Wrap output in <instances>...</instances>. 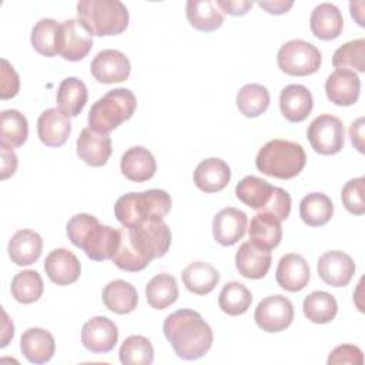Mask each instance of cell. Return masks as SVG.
<instances>
[{
    "instance_id": "1",
    "label": "cell",
    "mask_w": 365,
    "mask_h": 365,
    "mask_svg": "<svg viewBox=\"0 0 365 365\" xmlns=\"http://www.w3.org/2000/svg\"><path fill=\"white\" fill-rule=\"evenodd\" d=\"M163 332L177 356L185 361L202 358L214 341L211 327L192 309H178L170 314L164 319Z\"/></svg>"
},
{
    "instance_id": "2",
    "label": "cell",
    "mask_w": 365,
    "mask_h": 365,
    "mask_svg": "<svg viewBox=\"0 0 365 365\" xmlns=\"http://www.w3.org/2000/svg\"><path fill=\"white\" fill-rule=\"evenodd\" d=\"M67 237L93 261L111 259L120 245V230L103 225L94 215L77 214L67 222Z\"/></svg>"
},
{
    "instance_id": "3",
    "label": "cell",
    "mask_w": 365,
    "mask_h": 365,
    "mask_svg": "<svg viewBox=\"0 0 365 365\" xmlns=\"http://www.w3.org/2000/svg\"><path fill=\"white\" fill-rule=\"evenodd\" d=\"M171 210V197L165 190L151 188L121 195L114 205V215L123 227H134L150 220H163Z\"/></svg>"
},
{
    "instance_id": "4",
    "label": "cell",
    "mask_w": 365,
    "mask_h": 365,
    "mask_svg": "<svg viewBox=\"0 0 365 365\" xmlns=\"http://www.w3.org/2000/svg\"><path fill=\"white\" fill-rule=\"evenodd\" d=\"M305 163L307 154L302 145L282 138H275L264 144L255 157L258 171L279 180L297 177L305 167Z\"/></svg>"
},
{
    "instance_id": "5",
    "label": "cell",
    "mask_w": 365,
    "mask_h": 365,
    "mask_svg": "<svg viewBox=\"0 0 365 365\" xmlns=\"http://www.w3.org/2000/svg\"><path fill=\"white\" fill-rule=\"evenodd\" d=\"M77 14L91 36L98 37L123 33L130 20L127 7L118 0H80Z\"/></svg>"
},
{
    "instance_id": "6",
    "label": "cell",
    "mask_w": 365,
    "mask_h": 365,
    "mask_svg": "<svg viewBox=\"0 0 365 365\" xmlns=\"http://www.w3.org/2000/svg\"><path fill=\"white\" fill-rule=\"evenodd\" d=\"M137 100L128 88H114L100 97L88 111V125L100 134H108L121 123L130 120L135 111Z\"/></svg>"
},
{
    "instance_id": "7",
    "label": "cell",
    "mask_w": 365,
    "mask_h": 365,
    "mask_svg": "<svg viewBox=\"0 0 365 365\" xmlns=\"http://www.w3.org/2000/svg\"><path fill=\"white\" fill-rule=\"evenodd\" d=\"M124 228L133 247L148 262L164 257L170 250L171 230L163 220H150Z\"/></svg>"
},
{
    "instance_id": "8",
    "label": "cell",
    "mask_w": 365,
    "mask_h": 365,
    "mask_svg": "<svg viewBox=\"0 0 365 365\" xmlns=\"http://www.w3.org/2000/svg\"><path fill=\"white\" fill-rule=\"evenodd\" d=\"M277 63L281 71L289 76H311L317 73L322 63L321 51L305 40H289L277 53Z\"/></svg>"
},
{
    "instance_id": "9",
    "label": "cell",
    "mask_w": 365,
    "mask_h": 365,
    "mask_svg": "<svg viewBox=\"0 0 365 365\" xmlns=\"http://www.w3.org/2000/svg\"><path fill=\"white\" fill-rule=\"evenodd\" d=\"M307 137L315 153L322 155H334L344 147L345 128L338 117L322 114L311 121Z\"/></svg>"
},
{
    "instance_id": "10",
    "label": "cell",
    "mask_w": 365,
    "mask_h": 365,
    "mask_svg": "<svg viewBox=\"0 0 365 365\" xmlns=\"http://www.w3.org/2000/svg\"><path fill=\"white\" fill-rule=\"evenodd\" d=\"M254 319L265 332H281L292 324L294 305L284 295H269L257 305Z\"/></svg>"
},
{
    "instance_id": "11",
    "label": "cell",
    "mask_w": 365,
    "mask_h": 365,
    "mask_svg": "<svg viewBox=\"0 0 365 365\" xmlns=\"http://www.w3.org/2000/svg\"><path fill=\"white\" fill-rule=\"evenodd\" d=\"M90 70L98 83L113 84L128 78L131 64L124 53L114 48H106L96 54L90 64Z\"/></svg>"
},
{
    "instance_id": "12",
    "label": "cell",
    "mask_w": 365,
    "mask_h": 365,
    "mask_svg": "<svg viewBox=\"0 0 365 365\" xmlns=\"http://www.w3.org/2000/svg\"><path fill=\"white\" fill-rule=\"evenodd\" d=\"M93 47V36L78 19L61 23V40L58 54L68 61L83 60Z\"/></svg>"
},
{
    "instance_id": "13",
    "label": "cell",
    "mask_w": 365,
    "mask_h": 365,
    "mask_svg": "<svg viewBox=\"0 0 365 365\" xmlns=\"http://www.w3.org/2000/svg\"><path fill=\"white\" fill-rule=\"evenodd\" d=\"M319 278L329 287H345L355 274L354 259L338 250L327 251L318 258L317 264Z\"/></svg>"
},
{
    "instance_id": "14",
    "label": "cell",
    "mask_w": 365,
    "mask_h": 365,
    "mask_svg": "<svg viewBox=\"0 0 365 365\" xmlns=\"http://www.w3.org/2000/svg\"><path fill=\"white\" fill-rule=\"evenodd\" d=\"M118 339L117 325L107 317H94L81 328V342L94 354L110 352Z\"/></svg>"
},
{
    "instance_id": "15",
    "label": "cell",
    "mask_w": 365,
    "mask_h": 365,
    "mask_svg": "<svg viewBox=\"0 0 365 365\" xmlns=\"http://www.w3.org/2000/svg\"><path fill=\"white\" fill-rule=\"evenodd\" d=\"M247 222L248 218L244 211L234 207L222 208L212 220L214 240L222 247L237 244L247 231Z\"/></svg>"
},
{
    "instance_id": "16",
    "label": "cell",
    "mask_w": 365,
    "mask_h": 365,
    "mask_svg": "<svg viewBox=\"0 0 365 365\" xmlns=\"http://www.w3.org/2000/svg\"><path fill=\"white\" fill-rule=\"evenodd\" d=\"M361 80L352 70L339 68L331 73L325 81V93L331 103L341 107L352 106L358 101Z\"/></svg>"
},
{
    "instance_id": "17",
    "label": "cell",
    "mask_w": 365,
    "mask_h": 365,
    "mask_svg": "<svg viewBox=\"0 0 365 365\" xmlns=\"http://www.w3.org/2000/svg\"><path fill=\"white\" fill-rule=\"evenodd\" d=\"M309 278V265L302 255L289 252L281 257L277 267L275 279L282 289L289 292H298L308 285Z\"/></svg>"
},
{
    "instance_id": "18",
    "label": "cell",
    "mask_w": 365,
    "mask_h": 365,
    "mask_svg": "<svg viewBox=\"0 0 365 365\" xmlns=\"http://www.w3.org/2000/svg\"><path fill=\"white\" fill-rule=\"evenodd\" d=\"M44 271L51 282L57 285H70L78 279L81 265L71 251L56 248L46 257Z\"/></svg>"
},
{
    "instance_id": "19",
    "label": "cell",
    "mask_w": 365,
    "mask_h": 365,
    "mask_svg": "<svg viewBox=\"0 0 365 365\" xmlns=\"http://www.w3.org/2000/svg\"><path fill=\"white\" fill-rule=\"evenodd\" d=\"M71 133L70 117L58 108H47L37 120V135L47 147L63 145Z\"/></svg>"
},
{
    "instance_id": "20",
    "label": "cell",
    "mask_w": 365,
    "mask_h": 365,
    "mask_svg": "<svg viewBox=\"0 0 365 365\" xmlns=\"http://www.w3.org/2000/svg\"><path fill=\"white\" fill-rule=\"evenodd\" d=\"M314 100L311 91L302 84H288L279 94L281 114L289 123L304 121L312 111Z\"/></svg>"
},
{
    "instance_id": "21",
    "label": "cell",
    "mask_w": 365,
    "mask_h": 365,
    "mask_svg": "<svg viewBox=\"0 0 365 365\" xmlns=\"http://www.w3.org/2000/svg\"><path fill=\"white\" fill-rule=\"evenodd\" d=\"M77 155L91 167L104 165L111 155V138L90 127L83 128L77 138Z\"/></svg>"
},
{
    "instance_id": "22",
    "label": "cell",
    "mask_w": 365,
    "mask_h": 365,
    "mask_svg": "<svg viewBox=\"0 0 365 365\" xmlns=\"http://www.w3.org/2000/svg\"><path fill=\"white\" fill-rule=\"evenodd\" d=\"M194 184L204 192H218L224 190L231 180V168L221 158H205L202 160L194 174Z\"/></svg>"
},
{
    "instance_id": "23",
    "label": "cell",
    "mask_w": 365,
    "mask_h": 365,
    "mask_svg": "<svg viewBox=\"0 0 365 365\" xmlns=\"http://www.w3.org/2000/svg\"><path fill=\"white\" fill-rule=\"evenodd\" d=\"M271 251L258 248L252 242H242L235 254V267L238 272L248 279L264 278L271 267Z\"/></svg>"
},
{
    "instance_id": "24",
    "label": "cell",
    "mask_w": 365,
    "mask_h": 365,
    "mask_svg": "<svg viewBox=\"0 0 365 365\" xmlns=\"http://www.w3.org/2000/svg\"><path fill=\"white\" fill-rule=\"evenodd\" d=\"M123 175L134 182H144L154 177L157 171V163L151 151L141 145L128 148L120 161Z\"/></svg>"
},
{
    "instance_id": "25",
    "label": "cell",
    "mask_w": 365,
    "mask_h": 365,
    "mask_svg": "<svg viewBox=\"0 0 365 365\" xmlns=\"http://www.w3.org/2000/svg\"><path fill=\"white\" fill-rule=\"evenodd\" d=\"M20 349L31 364H46L56 352L54 336L44 328H29L20 339Z\"/></svg>"
},
{
    "instance_id": "26",
    "label": "cell",
    "mask_w": 365,
    "mask_h": 365,
    "mask_svg": "<svg viewBox=\"0 0 365 365\" xmlns=\"http://www.w3.org/2000/svg\"><path fill=\"white\" fill-rule=\"evenodd\" d=\"M309 27L317 38L325 41L334 40L342 33L344 19L335 4L321 3L311 13Z\"/></svg>"
},
{
    "instance_id": "27",
    "label": "cell",
    "mask_w": 365,
    "mask_h": 365,
    "mask_svg": "<svg viewBox=\"0 0 365 365\" xmlns=\"http://www.w3.org/2000/svg\"><path fill=\"white\" fill-rule=\"evenodd\" d=\"M43 251V240L33 230H19L9 241V257L20 267L34 264Z\"/></svg>"
},
{
    "instance_id": "28",
    "label": "cell",
    "mask_w": 365,
    "mask_h": 365,
    "mask_svg": "<svg viewBox=\"0 0 365 365\" xmlns=\"http://www.w3.org/2000/svg\"><path fill=\"white\" fill-rule=\"evenodd\" d=\"M248 234L250 242L258 248L271 251L277 248L282 240L281 221L268 212H258L251 220Z\"/></svg>"
},
{
    "instance_id": "29",
    "label": "cell",
    "mask_w": 365,
    "mask_h": 365,
    "mask_svg": "<svg viewBox=\"0 0 365 365\" xmlns=\"http://www.w3.org/2000/svg\"><path fill=\"white\" fill-rule=\"evenodd\" d=\"M185 14L188 23L204 33L214 31L224 23V14L212 0H188Z\"/></svg>"
},
{
    "instance_id": "30",
    "label": "cell",
    "mask_w": 365,
    "mask_h": 365,
    "mask_svg": "<svg viewBox=\"0 0 365 365\" xmlns=\"http://www.w3.org/2000/svg\"><path fill=\"white\" fill-rule=\"evenodd\" d=\"M101 298L107 309L120 315L134 311L138 302L137 289L124 279H114L108 282L101 292Z\"/></svg>"
},
{
    "instance_id": "31",
    "label": "cell",
    "mask_w": 365,
    "mask_h": 365,
    "mask_svg": "<svg viewBox=\"0 0 365 365\" xmlns=\"http://www.w3.org/2000/svg\"><path fill=\"white\" fill-rule=\"evenodd\" d=\"M29 137L27 118L17 110H4L0 114V148L21 147Z\"/></svg>"
},
{
    "instance_id": "32",
    "label": "cell",
    "mask_w": 365,
    "mask_h": 365,
    "mask_svg": "<svg viewBox=\"0 0 365 365\" xmlns=\"http://www.w3.org/2000/svg\"><path fill=\"white\" fill-rule=\"evenodd\" d=\"M181 277L185 288L195 295L210 294L220 281L218 271L204 261H195L187 265Z\"/></svg>"
},
{
    "instance_id": "33",
    "label": "cell",
    "mask_w": 365,
    "mask_h": 365,
    "mask_svg": "<svg viewBox=\"0 0 365 365\" xmlns=\"http://www.w3.org/2000/svg\"><path fill=\"white\" fill-rule=\"evenodd\" d=\"M88 98L86 84L77 77L64 78L57 88V106L68 117L78 115Z\"/></svg>"
},
{
    "instance_id": "34",
    "label": "cell",
    "mask_w": 365,
    "mask_h": 365,
    "mask_svg": "<svg viewBox=\"0 0 365 365\" xmlns=\"http://www.w3.org/2000/svg\"><path fill=\"white\" fill-rule=\"evenodd\" d=\"M274 188V185L259 177L247 175L237 184L235 195L250 208L261 211L269 202Z\"/></svg>"
},
{
    "instance_id": "35",
    "label": "cell",
    "mask_w": 365,
    "mask_h": 365,
    "mask_svg": "<svg viewBox=\"0 0 365 365\" xmlns=\"http://www.w3.org/2000/svg\"><path fill=\"white\" fill-rule=\"evenodd\" d=\"M61 40V23L53 19H41L38 20L30 36V41L33 48L46 57H53L58 54Z\"/></svg>"
},
{
    "instance_id": "36",
    "label": "cell",
    "mask_w": 365,
    "mask_h": 365,
    "mask_svg": "<svg viewBox=\"0 0 365 365\" xmlns=\"http://www.w3.org/2000/svg\"><path fill=\"white\" fill-rule=\"evenodd\" d=\"M334 214L331 198L322 192H309L299 202V217L309 227H321L329 222Z\"/></svg>"
},
{
    "instance_id": "37",
    "label": "cell",
    "mask_w": 365,
    "mask_h": 365,
    "mask_svg": "<svg viewBox=\"0 0 365 365\" xmlns=\"http://www.w3.org/2000/svg\"><path fill=\"white\" fill-rule=\"evenodd\" d=\"M147 302L154 309H165L178 298V285L173 275L158 274L145 285Z\"/></svg>"
},
{
    "instance_id": "38",
    "label": "cell",
    "mask_w": 365,
    "mask_h": 365,
    "mask_svg": "<svg viewBox=\"0 0 365 365\" xmlns=\"http://www.w3.org/2000/svg\"><path fill=\"white\" fill-rule=\"evenodd\" d=\"M304 315L314 324H328L338 312V304L334 295L325 291H314L302 302Z\"/></svg>"
},
{
    "instance_id": "39",
    "label": "cell",
    "mask_w": 365,
    "mask_h": 365,
    "mask_svg": "<svg viewBox=\"0 0 365 365\" xmlns=\"http://www.w3.org/2000/svg\"><path fill=\"white\" fill-rule=\"evenodd\" d=\"M235 101L242 115L248 118H254L268 110L269 91L262 84L250 83L240 88Z\"/></svg>"
},
{
    "instance_id": "40",
    "label": "cell",
    "mask_w": 365,
    "mask_h": 365,
    "mask_svg": "<svg viewBox=\"0 0 365 365\" xmlns=\"http://www.w3.org/2000/svg\"><path fill=\"white\" fill-rule=\"evenodd\" d=\"M252 302L251 291L238 281L227 282L220 295H218V307L222 312L237 317L248 311Z\"/></svg>"
},
{
    "instance_id": "41",
    "label": "cell",
    "mask_w": 365,
    "mask_h": 365,
    "mask_svg": "<svg viewBox=\"0 0 365 365\" xmlns=\"http://www.w3.org/2000/svg\"><path fill=\"white\" fill-rule=\"evenodd\" d=\"M10 291L17 302L33 304L43 295L44 284L37 271L24 269L14 275L10 285Z\"/></svg>"
},
{
    "instance_id": "42",
    "label": "cell",
    "mask_w": 365,
    "mask_h": 365,
    "mask_svg": "<svg viewBox=\"0 0 365 365\" xmlns=\"http://www.w3.org/2000/svg\"><path fill=\"white\" fill-rule=\"evenodd\" d=\"M118 355L124 365H150L154 361V348L148 338L130 335L121 344Z\"/></svg>"
},
{
    "instance_id": "43",
    "label": "cell",
    "mask_w": 365,
    "mask_h": 365,
    "mask_svg": "<svg viewBox=\"0 0 365 365\" xmlns=\"http://www.w3.org/2000/svg\"><path fill=\"white\" fill-rule=\"evenodd\" d=\"M332 66L339 70H356L359 73L365 71V40L356 38L351 40L341 47H338L332 56Z\"/></svg>"
},
{
    "instance_id": "44",
    "label": "cell",
    "mask_w": 365,
    "mask_h": 365,
    "mask_svg": "<svg viewBox=\"0 0 365 365\" xmlns=\"http://www.w3.org/2000/svg\"><path fill=\"white\" fill-rule=\"evenodd\" d=\"M111 259L115 267H118L123 271H128V272L141 271L150 264L133 247V244L127 235V230L124 227L120 228V245Z\"/></svg>"
},
{
    "instance_id": "45",
    "label": "cell",
    "mask_w": 365,
    "mask_h": 365,
    "mask_svg": "<svg viewBox=\"0 0 365 365\" xmlns=\"http://www.w3.org/2000/svg\"><path fill=\"white\" fill-rule=\"evenodd\" d=\"M365 178L358 177L345 182L341 191V200L348 212L362 215L365 212Z\"/></svg>"
},
{
    "instance_id": "46",
    "label": "cell",
    "mask_w": 365,
    "mask_h": 365,
    "mask_svg": "<svg viewBox=\"0 0 365 365\" xmlns=\"http://www.w3.org/2000/svg\"><path fill=\"white\" fill-rule=\"evenodd\" d=\"M258 212H268L271 215H274L278 221H284L288 218L289 212H291V197L289 194L279 187L274 188V194L269 200V202Z\"/></svg>"
},
{
    "instance_id": "47",
    "label": "cell",
    "mask_w": 365,
    "mask_h": 365,
    "mask_svg": "<svg viewBox=\"0 0 365 365\" xmlns=\"http://www.w3.org/2000/svg\"><path fill=\"white\" fill-rule=\"evenodd\" d=\"M0 78V98L9 100L14 97L20 88V78L13 66L6 58H1Z\"/></svg>"
},
{
    "instance_id": "48",
    "label": "cell",
    "mask_w": 365,
    "mask_h": 365,
    "mask_svg": "<svg viewBox=\"0 0 365 365\" xmlns=\"http://www.w3.org/2000/svg\"><path fill=\"white\" fill-rule=\"evenodd\" d=\"M327 362H328V365H341V364L362 365L364 355H362L361 348H358L356 345L344 344L331 351Z\"/></svg>"
},
{
    "instance_id": "49",
    "label": "cell",
    "mask_w": 365,
    "mask_h": 365,
    "mask_svg": "<svg viewBox=\"0 0 365 365\" xmlns=\"http://www.w3.org/2000/svg\"><path fill=\"white\" fill-rule=\"evenodd\" d=\"M215 3L221 11L231 16H242L252 7V1L248 0H217Z\"/></svg>"
},
{
    "instance_id": "50",
    "label": "cell",
    "mask_w": 365,
    "mask_h": 365,
    "mask_svg": "<svg viewBox=\"0 0 365 365\" xmlns=\"http://www.w3.org/2000/svg\"><path fill=\"white\" fill-rule=\"evenodd\" d=\"M1 153V180L11 177L17 170V155L11 150L0 148Z\"/></svg>"
},
{
    "instance_id": "51",
    "label": "cell",
    "mask_w": 365,
    "mask_h": 365,
    "mask_svg": "<svg viewBox=\"0 0 365 365\" xmlns=\"http://www.w3.org/2000/svg\"><path fill=\"white\" fill-rule=\"evenodd\" d=\"M349 137L351 143L359 153H364V118L355 120L349 127Z\"/></svg>"
},
{
    "instance_id": "52",
    "label": "cell",
    "mask_w": 365,
    "mask_h": 365,
    "mask_svg": "<svg viewBox=\"0 0 365 365\" xmlns=\"http://www.w3.org/2000/svg\"><path fill=\"white\" fill-rule=\"evenodd\" d=\"M292 1H284V0H271V1H258V6L264 9L269 14H284L292 7Z\"/></svg>"
},
{
    "instance_id": "53",
    "label": "cell",
    "mask_w": 365,
    "mask_h": 365,
    "mask_svg": "<svg viewBox=\"0 0 365 365\" xmlns=\"http://www.w3.org/2000/svg\"><path fill=\"white\" fill-rule=\"evenodd\" d=\"M14 335V325L13 322L9 319L6 311H3V334H1V344L0 346H6L9 344V341L13 338Z\"/></svg>"
}]
</instances>
